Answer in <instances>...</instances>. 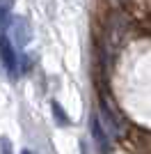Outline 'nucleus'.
<instances>
[{
    "label": "nucleus",
    "instance_id": "f257e3e1",
    "mask_svg": "<svg viewBox=\"0 0 151 154\" xmlns=\"http://www.w3.org/2000/svg\"><path fill=\"white\" fill-rule=\"evenodd\" d=\"M0 62L12 78L19 76V58H16V51H14L12 42L5 32H0Z\"/></svg>",
    "mask_w": 151,
    "mask_h": 154
},
{
    "label": "nucleus",
    "instance_id": "f03ea898",
    "mask_svg": "<svg viewBox=\"0 0 151 154\" xmlns=\"http://www.w3.org/2000/svg\"><path fill=\"white\" fill-rule=\"evenodd\" d=\"M99 122L101 127L105 129V134L110 136V138H119L121 134H124V127H121V122L117 120V115H114L112 110H110V103L103 99L99 106Z\"/></svg>",
    "mask_w": 151,
    "mask_h": 154
},
{
    "label": "nucleus",
    "instance_id": "7ed1b4c3",
    "mask_svg": "<svg viewBox=\"0 0 151 154\" xmlns=\"http://www.w3.org/2000/svg\"><path fill=\"white\" fill-rule=\"evenodd\" d=\"M92 136H94V140H96V145H99V149H101V154H105L108 152V145H110V136L105 134V129L101 127V122H99V117H92Z\"/></svg>",
    "mask_w": 151,
    "mask_h": 154
},
{
    "label": "nucleus",
    "instance_id": "20e7f679",
    "mask_svg": "<svg viewBox=\"0 0 151 154\" xmlns=\"http://www.w3.org/2000/svg\"><path fill=\"white\" fill-rule=\"evenodd\" d=\"M12 9H14V0H0V32L9 30V23H12Z\"/></svg>",
    "mask_w": 151,
    "mask_h": 154
},
{
    "label": "nucleus",
    "instance_id": "39448f33",
    "mask_svg": "<svg viewBox=\"0 0 151 154\" xmlns=\"http://www.w3.org/2000/svg\"><path fill=\"white\" fill-rule=\"evenodd\" d=\"M9 28H14L16 30V39H19V44H28V39H30V35H28V23H25L23 19H16L9 23Z\"/></svg>",
    "mask_w": 151,
    "mask_h": 154
},
{
    "label": "nucleus",
    "instance_id": "423d86ee",
    "mask_svg": "<svg viewBox=\"0 0 151 154\" xmlns=\"http://www.w3.org/2000/svg\"><path fill=\"white\" fill-rule=\"evenodd\" d=\"M53 115H55V120L62 124V127H69V117H67V113L62 110V106L57 101H53Z\"/></svg>",
    "mask_w": 151,
    "mask_h": 154
},
{
    "label": "nucleus",
    "instance_id": "0eeeda50",
    "mask_svg": "<svg viewBox=\"0 0 151 154\" xmlns=\"http://www.w3.org/2000/svg\"><path fill=\"white\" fill-rule=\"evenodd\" d=\"M21 154H32V152H30V149H23V152H21Z\"/></svg>",
    "mask_w": 151,
    "mask_h": 154
}]
</instances>
